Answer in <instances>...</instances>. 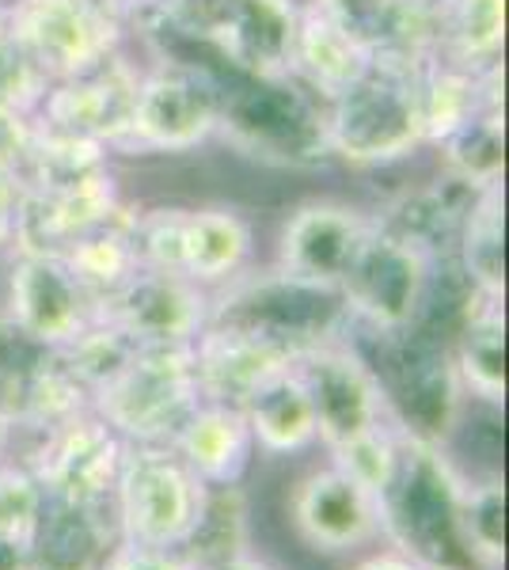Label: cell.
I'll return each instance as SVG.
<instances>
[{"label":"cell","mask_w":509,"mask_h":570,"mask_svg":"<svg viewBox=\"0 0 509 570\" xmlns=\"http://www.w3.org/2000/svg\"><path fill=\"white\" fill-rule=\"evenodd\" d=\"M327 453L339 472H346L350 480H358L365 491H373L381 499L395 472V456H400V430L388 422V426L373 430V434H361L354 441H346V445L327 449Z\"/></svg>","instance_id":"32"},{"label":"cell","mask_w":509,"mask_h":570,"mask_svg":"<svg viewBox=\"0 0 509 570\" xmlns=\"http://www.w3.org/2000/svg\"><path fill=\"white\" fill-rule=\"evenodd\" d=\"M42 510H46V491L39 475L31 472V464L0 456V537L27 540L31 544Z\"/></svg>","instance_id":"33"},{"label":"cell","mask_w":509,"mask_h":570,"mask_svg":"<svg viewBox=\"0 0 509 570\" xmlns=\"http://www.w3.org/2000/svg\"><path fill=\"white\" fill-rule=\"evenodd\" d=\"M376 381L384 392V407L395 430L433 445H446L449 434L457 430L460 419V389L457 365H452V351L433 335L430 327L414 324L395 335H376Z\"/></svg>","instance_id":"3"},{"label":"cell","mask_w":509,"mask_h":570,"mask_svg":"<svg viewBox=\"0 0 509 570\" xmlns=\"http://www.w3.org/2000/svg\"><path fill=\"white\" fill-rule=\"evenodd\" d=\"M134 351H137V343L126 331H118L110 320L96 316L72 343L61 346L58 357L65 362V370L85 384L88 395H96L107 381H115V376L123 373V365L134 357Z\"/></svg>","instance_id":"30"},{"label":"cell","mask_w":509,"mask_h":570,"mask_svg":"<svg viewBox=\"0 0 509 570\" xmlns=\"http://www.w3.org/2000/svg\"><path fill=\"white\" fill-rule=\"evenodd\" d=\"M290 365V351L244 327L206 324V331L194 338V376H198V395L206 403L244 407V400L258 384Z\"/></svg>","instance_id":"17"},{"label":"cell","mask_w":509,"mask_h":570,"mask_svg":"<svg viewBox=\"0 0 509 570\" xmlns=\"http://www.w3.org/2000/svg\"><path fill=\"white\" fill-rule=\"evenodd\" d=\"M419 66L373 58L346 91L323 104V149L354 168L395 164L425 145Z\"/></svg>","instance_id":"2"},{"label":"cell","mask_w":509,"mask_h":570,"mask_svg":"<svg viewBox=\"0 0 509 570\" xmlns=\"http://www.w3.org/2000/svg\"><path fill=\"white\" fill-rule=\"evenodd\" d=\"M31 145H35V115L16 107H0V171L16 176V183H20Z\"/></svg>","instance_id":"36"},{"label":"cell","mask_w":509,"mask_h":570,"mask_svg":"<svg viewBox=\"0 0 509 570\" xmlns=\"http://www.w3.org/2000/svg\"><path fill=\"white\" fill-rule=\"evenodd\" d=\"M8 31V0H0V35Z\"/></svg>","instance_id":"43"},{"label":"cell","mask_w":509,"mask_h":570,"mask_svg":"<svg viewBox=\"0 0 509 570\" xmlns=\"http://www.w3.org/2000/svg\"><path fill=\"white\" fill-rule=\"evenodd\" d=\"M0 570H31V544L0 537Z\"/></svg>","instance_id":"38"},{"label":"cell","mask_w":509,"mask_h":570,"mask_svg":"<svg viewBox=\"0 0 509 570\" xmlns=\"http://www.w3.org/2000/svg\"><path fill=\"white\" fill-rule=\"evenodd\" d=\"M369 228H373V217H365L346 202H301L277 233L274 271L304 285L339 289L358 259L361 244H365Z\"/></svg>","instance_id":"12"},{"label":"cell","mask_w":509,"mask_h":570,"mask_svg":"<svg viewBox=\"0 0 509 570\" xmlns=\"http://www.w3.org/2000/svg\"><path fill=\"white\" fill-rule=\"evenodd\" d=\"M446 156L452 183L464 190H479L498 183L506 171V126H502V96H490L457 134L438 145Z\"/></svg>","instance_id":"27"},{"label":"cell","mask_w":509,"mask_h":570,"mask_svg":"<svg viewBox=\"0 0 509 570\" xmlns=\"http://www.w3.org/2000/svg\"><path fill=\"white\" fill-rule=\"evenodd\" d=\"M206 483L183 464L172 445H134L126 441L123 468L115 483L118 537L153 548H183L198 525Z\"/></svg>","instance_id":"6"},{"label":"cell","mask_w":509,"mask_h":570,"mask_svg":"<svg viewBox=\"0 0 509 570\" xmlns=\"http://www.w3.org/2000/svg\"><path fill=\"white\" fill-rule=\"evenodd\" d=\"M172 449L206 487H233L252 468L255 438L239 407L202 400L172 438Z\"/></svg>","instance_id":"18"},{"label":"cell","mask_w":509,"mask_h":570,"mask_svg":"<svg viewBox=\"0 0 509 570\" xmlns=\"http://www.w3.org/2000/svg\"><path fill=\"white\" fill-rule=\"evenodd\" d=\"M433 263L438 259H430L373 217L354 266L339 285L350 324L369 327L373 335H395V331L414 327L430 308Z\"/></svg>","instance_id":"7"},{"label":"cell","mask_w":509,"mask_h":570,"mask_svg":"<svg viewBox=\"0 0 509 570\" xmlns=\"http://www.w3.org/2000/svg\"><path fill=\"white\" fill-rule=\"evenodd\" d=\"M164 4H168V0H164Z\"/></svg>","instance_id":"45"},{"label":"cell","mask_w":509,"mask_h":570,"mask_svg":"<svg viewBox=\"0 0 509 570\" xmlns=\"http://www.w3.org/2000/svg\"><path fill=\"white\" fill-rule=\"evenodd\" d=\"M209 297L183 274L137 271L96 316L126 331L137 346H194L209 324Z\"/></svg>","instance_id":"14"},{"label":"cell","mask_w":509,"mask_h":570,"mask_svg":"<svg viewBox=\"0 0 509 570\" xmlns=\"http://www.w3.org/2000/svg\"><path fill=\"white\" fill-rule=\"evenodd\" d=\"M460 537L476 570L506 567V487L502 480L464 483L460 494Z\"/></svg>","instance_id":"29"},{"label":"cell","mask_w":509,"mask_h":570,"mask_svg":"<svg viewBox=\"0 0 509 570\" xmlns=\"http://www.w3.org/2000/svg\"><path fill=\"white\" fill-rule=\"evenodd\" d=\"M110 505H77L46 499L31 537V570H99L115 548L118 525Z\"/></svg>","instance_id":"20"},{"label":"cell","mask_w":509,"mask_h":570,"mask_svg":"<svg viewBox=\"0 0 509 570\" xmlns=\"http://www.w3.org/2000/svg\"><path fill=\"white\" fill-rule=\"evenodd\" d=\"M209 324L255 331L282 351H290L297 362L312 346L342 338L350 312L342 305L339 289H320V285H304L271 271L263 278L236 274L225 293L209 297Z\"/></svg>","instance_id":"5"},{"label":"cell","mask_w":509,"mask_h":570,"mask_svg":"<svg viewBox=\"0 0 509 570\" xmlns=\"http://www.w3.org/2000/svg\"><path fill=\"white\" fill-rule=\"evenodd\" d=\"M134 91L137 69L123 61V53H115V58H107L104 66L88 72L50 80L39 110H35V122L53 134L85 137V141H96L104 149H123Z\"/></svg>","instance_id":"13"},{"label":"cell","mask_w":509,"mask_h":570,"mask_svg":"<svg viewBox=\"0 0 509 570\" xmlns=\"http://www.w3.org/2000/svg\"><path fill=\"white\" fill-rule=\"evenodd\" d=\"M126 441L107 426L96 411L69 419L65 426L39 438V449L27 456L39 475L46 499L77 505H110L123 468Z\"/></svg>","instance_id":"11"},{"label":"cell","mask_w":509,"mask_h":570,"mask_svg":"<svg viewBox=\"0 0 509 570\" xmlns=\"http://www.w3.org/2000/svg\"><path fill=\"white\" fill-rule=\"evenodd\" d=\"M221 130L217 77L183 61L137 72L123 153H190Z\"/></svg>","instance_id":"9"},{"label":"cell","mask_w":509,"mask_h":570,"mask_svg":"<svg viewBox=\"0 0 509 570\" xmlns=\"http://www.w3.org/2000/svg\"><path fill=\"white\" fill-rule=\"evenodd\" d=\"M506 190L502 179L471 190L457 228V263L464 282L483 297L506 301Z\"/></svg>","instance_id":"24"},{"label":"cell","mask_w":509,"mask_h":570,"mask_svg":"<svg viewBox=\"0 0 509 570\" xmlns=\"http://www.w3.org/2000/svg\"><path fill=\"white\" fill-rule=\"evenodd\" d=\"M464 483L449 464L446 445L400 430L395 472L381 494V537L425 570H476L460 537Z\"/></svg>","instance_id":"1"},{"label":"cell","mask_w":509,"mask_h":570,"mask_svg":"<svg viewBox=\"0 0 509 570\" xmlns=\"http://www.w3.org/2000/svg\"><path fill=\"white\" fill-rule=\"evenodd\" d=\"M50 88V77L35 66V58L23 50L12 35H0V107H16L35 115Z\"/></svg>","instance_id":"34"},{"label":"cell","mask_w":509,"mask_h":570,"mask_svg":"<svg viewBox=\"0 0 509 570\" xmlns=\"http://www.w3.org/2000/svg\"><path fill=\"white\" fill-rule=\"evenodd\" d=\"M46 357H50V351L16 327L8 312H0V419H8L12 426L20 422L27 381Z\"/></svg>","instance_id":"31"},{"label":"cell","mask_w":509,"mask_h":570,"mask_svg":"<svg viewBox=\"0 0 509 570\" xmlns=\"http://www.w3.org/2000/svg\"><path fill=\"white\" fill-rule=\"evenodd\" d=\"M293 370L309 389L312 411H316V434L327 449H339L392 422L381 381L358 346L342 343V338L312 346L293 362Z\"/></svg>","instance_id":"10"},{"label":"cell","mask_w":509,"mask_h":570,"mask_svg":"<svg viewBox=\"0 0 509 570\" xmlns=\"http://www.w3.org/2000/svg\"><path fill=\"white\" fill-rule=\"evenodd\" d=\"M293 525L309 548L342 556L381 540V499L335 464L320 468L293 491Z\"/></svg>","instance_id":"16"},{"label":"cell","mask_w":509,"mask_h":570,"mask_svg":"<svg viewBox=\"0 0 509 570\" xmlns=\"http://www.w3.org/2000/svg\"><path fill=\"white\" fill-rule=\"evenodd\" d=\"M104 4H110V8H118V12H129V8H137V4H153V0H104Z\"/></svg>","instance_id":"41"},{"label":"cell","mask_w":509,"mask_h":570,"mask_svg":"<svg viewBox=\"0 0 509 570\" xmlns=\"http://www.w3.org/2000/svg\"><path fill=\"white\" fill-rule=\"evenodd\" d=\"M452 365H457L464 395L502 407L506 403V301L483 297L471 289L452 338Z\"/></svg>","instance_id":"22"},{"label":"cell","mask_w":509,"mask_h":570,"mask_svg":"<svg viewBox=\"0 0 509 570\" xmlns=\"http://www.w3.org/2000/svg\"><path fill=\"white\" fill-rule=\"evenodd\" d=\"M194 567L225 563L233 556L247 551V499L233 487H206V502H202L198 525L190 529L187 544L179 548Z\"/></svg>","instance_id":"28"},{"label":"cell","mask_w":509,"mask_h":570,"mask_svg":"<svg viewBox=\"0 0 509 570\" xmlns=\"http://www.w3.org/2000/svg\"><path fill=\"white\" fill-rule=\"evenodd\" d=\"M99 570H198V567H194L179 548L134 544V540L118 537Z\"/></svg>","instance_id":"35"},{"label":"cell","mask_w":509,"mask_h":570,"mask_svg":"<svg viewBox=\"0 0 509 570\" xmlns=\"http://www.w3.org/2000/svg\"><path fill=\"white\" fill-rule=\"evenodd\" d=\"M354 570H425V567L414 563V559L403 556V551H381V556L365 559V563H358Z\"/></svg>","instance_id":"39"},{"label":"cell","mask_w":509,"mask_h":570,"mask_svg":"<svg viewBox=\"0 0 509 570\" xmlns=\"http://www.w3.org/2000/svg\"><path fill=\"white\" fill-rule=\"evenodd\" d=\"M202 570H274V567L263 563V559H255L252 551H244V556H233V559H225V563H213Z\"/></svg>","instance_id":"40"},{"label":"cell","mask_w":509,"mask_h":570,"mask_svg":"<svg viewBox=\"0 0 509 570\" xmlns=\"http://www.w3.org/2000/svg\"><path fill=\"white\" fill-rule=\"evenodd\" d=\"M8 316L46 351H61L96 320V305L61 263V255L16 252L8 274Z\"/></svg>","instance_id":"15"},{"label":"cell","mask_w":509,"mask_h":570,"mask_svg":"<svg viewBox=\"0 0 509 570\" xmlns=\"http://www.w3.org/2000/svg\"><path fill=\"white\" fill-rule=\"evenodd\" d=\"M419 4H425V8H438V4H441V0H419Z\"/></svg>","instance_id":"44"},{"label":"cell","mask_w":509,"mask_h":570,"mask_svg":"<svg viewBox=\"0 0 509 570\" xmlns=\"http://www.w3.org/2000/svg\"><path fill=\"white\" fill-rule=\"evenodd\" d=\"M16 214H20V183H16V176L0 171V247L12 240Z\"/></svg>","instance_id":"37"},{"label":"cell","mask_w":509,"mask_h":570,"mask_svg":"<svg viewBox=\"0 0 509 570\" xmlns=\"http://www.w3.org/2000/svg\"><path fill=\"white\" fill-rule=\"evenodd\" d=\"M239 411H244L247 426H252L255 449H263L271 456L304 453V449H312L320 441L309 389L301 384L293 365L258 384Z\"/></svg>","instance_id":"23"},{"label":"cell","mask_w":509,"mask_h":570,"mask_svg":"<svg viewBox=\"0 0 509 570\" xmlns=\"http://www.w3.org/2000/svg\"><path fill=\"white\" fill-rule=\"evenodd\" d=\"M198 403L194 346H137L123 373L91 395V411L134 445H172Z\"/></svg>","instance_id":"4"},{"label":"cell","mask_w":509,"mask_h":570,"mask_svg":"<svg viewBox=\"0 0 509 570\" xmlns=\"http://www.w3.org/2000/svg\"><path fill=\"white\" fill-rule=\"evenodd\" d=\"M8 35L46 77L61 80L115 58L126 16L104 0H8Z\"/></svg>","instance_id":"8"},{"label":"cell","mask_w":509,"mask_h":570,"mask_svg":"<svg viewBox=\"0 0 509 570\" xmlns=\"http://www.w3.org/2000/svg\"><path fill=\"white\" fill-rule=\"evenodd\" d=\"M61 263L69 266L72 278L80 282V289L99 312V305H107L137 271H145L134 247V214L123 206L110 220L65 247Z\"/></svg>","instance_id":"25"},{"label":"cell","mask_w":509,"mask_h":570,"mask_svg":"<svg viewBox=\"0 0 509 570\" xmlns=\"http://www.w3.org/2000/svg\"><path fill=\"white\" fill-rule=\"evenodd\" d=\"M16 434V426L8 419H0V456H4V449H8V438Z\"/></svg>","instance_id":"42"},{"label":"cell","mask_w":509,"mask_h":570,"mask_svg":"<svg viewBox=\"0 0 509 570\" xmlns=\"http://www.w3.org/2000/svg\"><path fill=\"white\" fill-rule=\"evenodd\" d=\"M369 66H373V53L350 31H342L316 0H309L301 8L297 35H293V58H290L293 80H301L312 96H320L327 104V99H335L339 91L354 85Z\"/></svg>","instance_id":"19"},{"label":"cell","mask_w":509,"mask_h":570,"mask_svg":"<svg viewBox=\"0 0 509 570\" xmlns=\"http://www.w3.org/2000/svg\"><path fill=\"white\" fill-rule=\"evenodd\" d=\"M255 233L239 209L202 206L183 209L179 233V274L202 289L233 282L252 259Z\"/></svg>","instance_id":"21"},{"label":"cell","mask_w":509,"mask_h":570,"mask_svg":"<svg viewBox=\"0 0 509 570\" xmlns=\"http://www.w3.org/2000/svg\"><path fill=\"white\" fill-rule=\"evenodd\" d=\"M433 27H438V58L471 72L502 66L506 0H441L433 8Z\"/></svg>","instance_id":"26"}]
</instances>
